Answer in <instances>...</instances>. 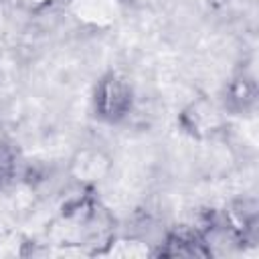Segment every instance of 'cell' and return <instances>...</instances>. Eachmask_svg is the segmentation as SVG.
Masks as SVG:
<instances>
[{
    "mask_svg": "<svg viewBox=\"0 0 259 259\" xmlns=\"http://www.w3.org/2000/svg\"><path fill=\"white\" fill-rule=\"evenodd\" d=\"M12 170H14V154L10 146L0 138V184L12 174Z\"/></svg>",
    "mask_w": 259,
    "mask_h": 259,
    "instance_id": "cell-2",
    "label": "cell"
},
{
    "mask_svg": "<svg viewBox=\"0 0 259 259\" xmlns=\"http://www.w3.org/2000/svg\"><path fill=\"white\" fill-rule=\"evenodd\" d=\"M95 109L105 121H119L132 109V87L119 75H107L95 91Z\"/></svg>",
    "mask_w": 259,
    "mask_h": 259,
    "instance_id": "cell-1",
    "label": "cell"
}]
</instances>
